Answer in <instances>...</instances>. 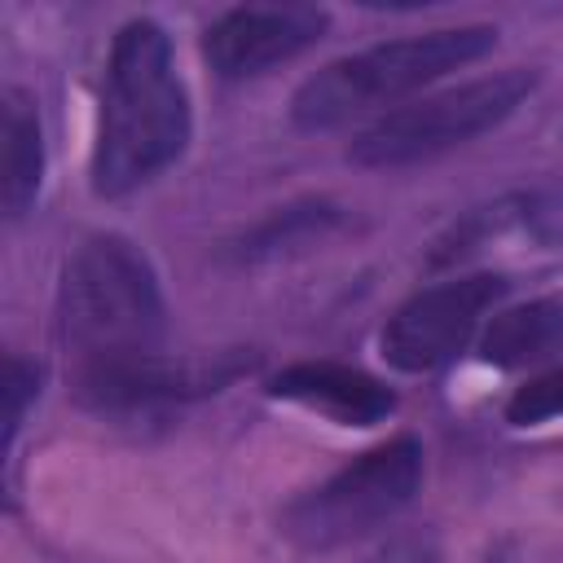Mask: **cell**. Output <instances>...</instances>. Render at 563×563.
Segmentation results:
<instances>
[{
	"mask_svg": "<svg viewBox=\"0 0 563 563\" xmlns=\"http://www.w3.org/2000/svg\"><path fill=\"white\" fill-rule=\"evenodd\" d=\"M189 145V97L172 66V40L158 22H128L110 44L92 189L101 198L132 194L172 167Z\"/></svg>",
	"mask_w": 563,
	"mask_h": 563,
	"instance_id": "cell-1",
	"label": "cell"
},
{
	"mask_svg": "<svg viewBox=\"0 0 563 563\" xmlns=\"http://www.w3.org/2000/svg\"><path fill=\"white\" fill-rule=\"evenodd\" d=\"M57 317L66 347L79 356V374L158 356V277L150 260L119 233H97L70 255Z\"/></svg>",
	"mask_w": 563,
	"mask_h": 563,
	"instance_id": "cell-2",
	"label": "cell"
},
{
	"mask_svg": "<svg viewBox=\"0 0 563 563\" xmlns=\"http://www.w3.org/2000/svg\"><path fill=\"white\" fill-rule=\"evenodd\" d=\"M497 44L493 26H444L427 35L383 40L374 48H361L352 57H339L308 75L290 101V119L308 132L339 128L365 110L391 106L427 84H435L449 70H462L479 62Z\"/></svg>",
	"mask_w": 563,
	"mask_h": 563,
	"instance_id": "cell-3",
	"label": "cell"
},
{
	"mask_svg": "<svg viewBox=\"0 0 563 563\" xmlns=\"http://www.w3.org/2000/svg\"><path fill=\"white\" fill-rule=\"evenodd\" d=\"M532 88H537V75L523 66H510V70L479 75L471 84L431 92V97L409 101V106L383 114L378 123H369L347 145V158L361 167H409V163L449 154L475 136L493 132L497 123H506Z\"/></svg>",
	"mask_w": 563,
	"mask_h": 563,
	"instance_id": "cell-4",
	"label": "cell"
},
{
	"mask_svg": "<svg viewBox=\"0 0 563 563\" xmlns=\"http://www.w3.org/2000/svg\"><path fill=\"white\" fill-rule=\"evenodd\" d=\"M422 484V444L413 435H396L343 471H334L325 484L295 497L282 515V532L303 550H334L347 545L391 515H400Z\"/></svg>",
	"mask_w": 563,
	"mask_h": 563,
	"instance_id": "cell-5",
	"label": "cell"
},
{
	"mask_svg": "<svg viewBox=\"0 0 563 563\" xmlns=\"http://www.w3.org/2000/svg\"><path fill=\"white\" fill-rule=\"evenodd\" d=\"M506 295V277L475 273L418 290L383 330V361L400 374H427L449 365L475 334L479 317Z\"/></svg>",
	"mask_w": 563,
	"mask_h": 563,
	"instance_id": "cell-6",
	"label": "cell"
},
{
	"mask_svg": "<svg viewBox=\"0 0 563 563\" xmlns=\"http://www.w3.org/2000/svg\"><path fill=\"white\" fill-rule=\"evenodd\" d=\"M325 22L317 4H242L207 26L202 57L220 79H255L312 48Z\"/></svg>",
	"mask_w": 563,
	"mask_h": 563,
	"instance_id": "cell-7",
	"label": "cell"
},
{
	"mask_svg": "<svg viewBox=\"0 0 563 563\" xmlns=\"http://www.w3.org/2000/svg\"><path fill=\"white\" fill-rule=\"evenodd\" d=\"M268 391L282 396V400H295L303 409H317V413H325L334 422H347V427H374L396 409V396H391L387 383H378L365 369L334 365V361L286 365L268 383Z\"/></svg>",
	"mask_w": 563,
	"mask_h": 563,
	"instance_id": "cell-8",
	"label": "cell"
},
{
	"mask_svg": "<svg viewBox=\"0 0 563 563\" xmlns=\"http://www.w3.org/2000/svg\"><path fill=\"white\" fill-rule=\"evenodd\" d=\"M559 352H563V295H541V299L497 312L479 343V356L497 369L537 365Z\"/></svg>",
	"mask_w": 563,
	"mask_h": 563,
	"instance_id": "cell-9",
	"label": "cell"
},
{
	"mask_svg": "<svg viewBox=\"0 0 563 563\" xmlns=\"http://www.w3.org/2000/svg\"><path fill=\"white\" fill-rule=\"evenodd\" d=\"M44 176V141H40V119L26 92L9 88L4 92V176H0V198L4 216L18 220L31 211Z\"/></svg>",
	"mask_w": 563,
	"mask_h": 563,
	"instance_id": "cell-10",
	"label": "cell"
},
{
	"mask_svg": "<svg viewBox=\"0 0 563 563\" xmlns=\"http://www.w3.org/2000/svg\"><path fill=\"white\" fill-rule=\"evenodd\" d=\"M330 220H334V211L321 207V202L286 207V211L268 216V220L242 242V255H246V260H260V255H277V251H286V246H303V242L321 238V229H325Z\"/></svg>",
	"mask_w": 563,
	"mask_h": 563,
	"instance_id": "cell-11",
	"label": "cell"
},
{
	"mask_svg": "<svg viewBox=\"0 0 563 563\" xmlns=\"http://www.w3.org/2000/svg\"><path fill=\"white\" fill-rule=\"evenodd\" d=\"M506 418H510L515 427H537V422L563 418V369L541 374V378H528V383L510 396Z\"/></svg>",
	"mask_w": 563,
	"mask_h": 563,
	"instance_id": "cell-12",
	"label": "cell"
},
{
	"mask_svg": "<svg viewBox=\"0 0 563 563\" xmlns=\"http://www.w3.org/2000/svg\"><path fill=\"white\" fill-rule=\"evenodd\" d=\"M35 383H40V374H35V365H26L22 356H9V378H4V440L13 444V435H18V427H22V413H26V400L35 396Z\"/></svg>",
	"mask_w": 563,
	"mask_h": 563,
	"instance_id": "cell-13",
	"label": "cell"
}]
</instances>
